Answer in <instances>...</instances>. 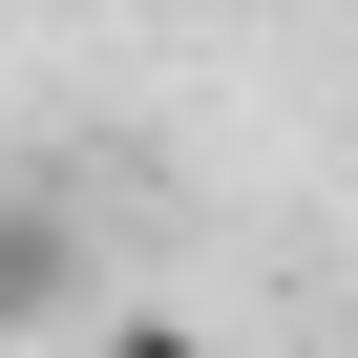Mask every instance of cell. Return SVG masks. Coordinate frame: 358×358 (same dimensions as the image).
I'll use <instances>...</instances> for the list:
<instances>
[{
  "mask_svg": "<svg viewBox=\"0 0 358 358\" xmlns=\"http://www.w3.org/2000/svg\"><path fill=\"white\" fill-rule=\"evenodd\" d=\"M85 295V232H64V190H0V337H43Z\"/></svg>",
  "mask_w": 358,
  "mask_h": 358,
  "instance_id": "1",
  "label": "cell"
},
{
  "mask_svg": "<svg viewBox=\"0 0 358 358\" xmlns=\"http://www.w3.org/2000/svg\"><path fill=\"white\" fill-rule=\"evenodd\" d=\"M106 358H211V337H190V316H106Z\"/></svg>",
  "mask_w": 358,
  "mask_h": 358,
  "instance_id": "2",
  "label": "cell"
}]
</instances>
